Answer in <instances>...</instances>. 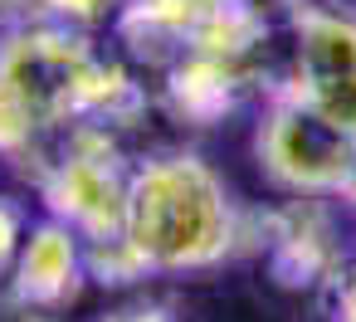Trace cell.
Wrapping results in <instances>:
<instances>
[{
  "mask_svg": "<svg viewBox=\"0 0 356 322\" xmlns=\"http://www.w3.org/2000/svg\"><path fill=\"white\" fill-rule=\"evenodd\" d=\"M122 239L137 249L147 268L215 264L234 239L220 176L195 156H166L132 171Z\"/></svg>",
  "mask_w": 356,
  "mask_h": 322,
  "instance_id": "obj_1",
  "label": "cell"
},
{
  "mask_svg": "<svg viewBox=\"0 0 356 322\" xmlns=\"http://www.w3.org/2000/svg\"><path fill=\"white\" fill-rule=\"evenodd\" d=\"M98 59L69 35H20L0 49V152L25 156L64 122H83Z\"/></svg>",
  "mask_w": 356,
  "mask_h": 322,
  "instance_id": "obj_2",
  "label": "cell"
},
{
  "mask_svg": "<svg viewBox=\"0 0 356 322\" xmlns=\"http://www.w3.org/2000/svg\"><path fill=\"white\" fill-rule=\"evenodd\" d=\"M264 161L268 171L307 195L322 191H341L351 156H356V132H346L341 122H332L322 108H312L298 88L288 98H278V108L264 122Z\"/></svg>",
  "mask_w": 356,
  "mask_h": 322,
  "instance_id": "obj_3",
  "label": "cell"
},
{
  "mask_svg": "<svg viewBox=\"0 0 356 322\" xmlns=\"http://www.w3.org/2000/svg\"><path fill=\"white\" fill-rule=\"evenodd\" d=\"M49 205L64 225H74L88 239H113L127 225V191L132 176L118 166V152L103 127H83L74 152H64L44 176Z\"/></svg>",
  "mask_w": 356,
  "mask_h": 322,
  "instance_id": "obj_4",
  "label": "cell"
},
{
  "mask_svg": "<svg viewBox=\"0 0 356 322\" xmlns=\"http://www.w3.org/2000/svg\"><path fill=\"white\" fill-rule=\"evenodd\" d=\"M298 49V93L322 108L332 122L356 132V25L346 15H327L298 6L293 15Z\"/></svg>",
  "mask_w": 356,
  "mask_h": 322,
  "instance_id": "obj_5",
  "label": "cell"
},
{
  "mask_svg": "<svg viewBox=\"0 0 356 322\" xmlns=\"http://www.w3.org/2000/svg\"><path fill=\"white\" fill-rule=\"evenodd\" d=\"M79 268H83V254H79L74 225H40L15 259V303L59 307L64 298H74Z\"/></svg>",
  "mask_w": 356,
  "mask_h": 322,
  "instance_id": "obj_6",
  "label": "cell"
},
{
  "mask_svg": "<svg viewBox=\"0 0 356 322\" xmlns=\"http://www.w3.org/2000/svg\"><path fill=\"white\" fill-rule=\"evenodd\" d=\"M239 88H244V69L229 64V59H215V54H181L176 69H171V83H166V103L181 122H195V127H210L220 122L234 103H239Z\"/></svg>",
  "mask_w": 356,
  "mask_h": 322,
  "instance_id": "obj_7",
  "label": "cell"
},
{
  "mask_svg": "<svg viewBox=\"0 0 356 322\" xmlns=\"http://www.w3.org/2000/svg\"><path fill=\"white\" fill-rule=\"evenodd\" d=\"M337 264L332 225L317 205H293L273 215V244H268V268L278 283H322Z\"/></svg>",
  "mask_w": 356,
  "mask_h": 322,
  "instance_id": "obj_8",
  "label": "cell"
},
{
  "mask_svg": "<svg viewBox=\"0 0 356 322\" xmlns=\"http://www.w3.org/2000/svg\"><path fill=\"white\" fill-rule=\"evenodd\" d=\"M20 239H25V215H20V205L0 200V268L20 254Z\"/></svg>",
  "mask_w": 356,
  "mask_h": 322,
  "instance_id": "obj_9",
  "label": "cell"
},
{
  "mask_svg": "<svg viewBox=\"0 0 356 322\" xmlns=\"http://www.w3.org/2000/svg\"><path fill=\"white\" fill-rule=\"evenodd\" d=\"M44 6L54 15H64V20H98V15H108L118 6V0H44Z\"/></svg>",
  "mask_w": 356,
  "mask_h": 322,
  "instance_id": "obj_10",
  "label": "cell"
},
{
  "mask_svg": "<svg viewBox=\"0 0 356 322\" xmlns=\"http://www.w3.org/2000/svg\"><path fill=\"white\" fill-rule=\"evenodd\" d=\"M0 322H49V317H40V307L15 303V307H6V312H0Z\"/></svg>",
  "mask_w": 356,
  "mask_h": 322,
  "instance_id": "obj_11",
  "label": "cell"
},
{
  "mask_svg": "<svg viewBox=\"0 0 356 322\" xmlns=\"http://www.w3.org/2000/svg\"><path fill=\"white\" fill-rule=\"evenodd\" d=\"M108 322H166L161 312H122V317H108Z\"/></svg>",
  "mask_w": 356,
  "mask_h": 322,
  "instance_id": "obj_12",
  "label": "cell"
},
{
  "mask_svg": "<svg viewBox=\"0 0 356 322\" xmlns=\"http://www.w3.org/2000/svg\"><path fill=\"white\" fill-rule=\"evenodd\" d=\"M341 191H346V195L356 200V156H351V171H346V186H341Z\"/></svg>",
  "mask_w": 356,
  "mask_h": 322,
  "instance_id": "obj_13",
  "label": "cell"
},
{
  "mask_svg": "<svg viewBox=\"0 0 356 322\" xmlns=\"http://www.w3.org/2000/svg\"><path fill=\"white\" fill-rule=\"evenodd\" d=\"M278 6H302V0H278Z\"/></svg>",
  "mask_w": 356,
  "mask_h": 322,
  "instance_id": "obj_14",
  "label": "cell"
},
{
  "mask_svg": "<svg viewBox=\"0 0 356 322\" xmlns=\"http://www.w3.org/2000/svg\"><path fill=\"white\" fill-rule=\"evenodd\" d=\"M200 6H215V0H200Z\"/></svg>",
  "mask_w": 356,
  "mask_h": 322,
  "instance_id": "obj_15",
  "label": "cell"
}]
</instances>
